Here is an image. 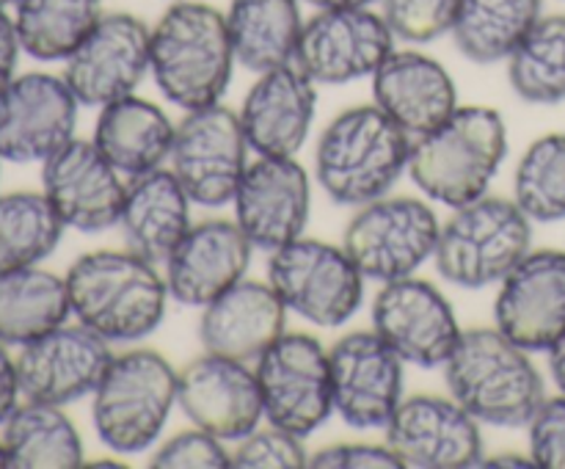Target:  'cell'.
<instances>
[{
	"instance_id": "1",
	"label": "cell",
	"mask_w": 565,
	"mask_h": 469,
	"mask_svg": "<svg viewBox=\"0 0 565 469\" xmlns=\"http://www.w3.org/2000/svg\"><path fill=\"white\" fill-rule=\"evenodd\" d=\"M226 14L202 0H177L149 36V72L169 103L185 110L224 99L235 70Z\"/></svg>"
},
{
	"instance_id": "2",
	"label": "cell",
	"mask_w": 565,
	"mask_h": 469,
	"mask_svg": "<svg viewBox=\"0 0 565 469\" xmlns=\"http://www.w3.org/2000/svg\"><path fill=\"white\" fill-rule=\"evenodd\" d=\"M414 138L379 105L342 110L320 132L315 174L320 188L345 207L386 196L408 169Z\"/></svg>"
},
{
	"instance_id": "3",
	"label": "cell",
	"mask_w": 565,
	"mask_h": 469,
	"mask_svg": "<svg viewBox=\"0 0 565 469\" xmlns=\"http://www.w3.org/2000/svg\"><path fill=\"white\" fill-rule=\"evenodd\" d=\"M64 279L77 323L108 342L143 340L166 315V276L130 248L83 254L70 265Z\"/></svg>"
},
{
	"instance_id": "4",
	"label": "cell",
	"mask_w": 565,
	"mask_h": 469,
	"mask_svg": "<svg viewBox=\"0 0 565 469\" xmlns=\"http://www.w3.org/2000/svg\"><path fill=\"white\" fill-rule=\"evenodd\" d=\"M445 381L478 423L494 428H527L544 403V379L530 351L500 329H469L445 362Z\"/></svg>"
},
{
	"instance_id": "5",
	"label": "cell",
	"mask_w": 565,
	"mask_h": 469,
	"mask_svg": "<svg viewBox=\"0 0 565 469\" xmlns=\"http://www.w3.org/2000/svg\"><path fill=\"white\" fill-rule=\"evenodd\" d=\"M505 154V119L494 108L458 105L436 130L414 138L408 174L425 196L456 210L486 196Z\"/></svg>"
},
{
	"instance_id": "6",
	"label": "cell",
	"mask_w": 565,
	"mask_h": 469,
	"mask_svg": "<svg viewBox=\"0 0 565 469\" xmlns=\"http://www.w3.org/2000/svg\"><path fill=\"white\" fill-rule=\"evenodd\" d=\"M177 384L180 373L152 348H130L114 356L92 395L99 441L119 456L149 450L174 412Z\"/></svg>"
},
{
	"instance_id": "7",
	"label": "cell",
	"mask_w": 565,
	"mask_h": 469,
	"mask_svg": "<svg viewBox=\"0 0 565 469\" xmlns=\"http://www.w3.org/2000/svg\"><path fill=\"white\" fill-rule=\"evenodd\" d=\"M533 246V221L513 199L480 196L456 207L436 241V270L450 285L483 290L500 285Z\"/></svg>"
},
{
	"instance_id": "8",
	"label": "cell",
	"mask_w": 565,
	"mask_h": 469,
	"mask_svg": "<svg viewBox=\"0 0 565 469\" xmlns=\"http://www.w3.org/2000/svg\"><path fill=\"white\" fill-rule=\"evenodd\" d=\"M439 232V218L423 199L381 196L348 221L342 248L364 279L386 285L417 274L434 257Z\"/></svg>"
},
{
	"instance_id": "9",
	"label": "cell",
	"mask_w": 565,
	"mask_h": 469,
	"mask_svg": "<svg viewBox=\"0 0 565 469\" xmlns=\"http://www.w3.org/2000/svg\"><path fill=\"white\" fill-rule=\"evenodd\" d=\"M268 281L287 309L323 329L348 323L364 298V276L345 248L303 235L270 252Z\"/></svg>"
},
{
	"instance_id": "10",
	"label": "cell",
	"mask_w": 565,
	"mask_h": 469,
	"mask_svg": "<svg viewBox=\"0 0 565 469\" xmlns=\"http://www.w3.org/2000/svg\"><path fill=\"white\" fill-rule=\"evenodd\" d=\"M263 390L265 419L296 436H309L334 414L331 364L323 342L285 331L254 367Z\"/></svg>"
},
{
	"instance_id": "11",
	"label": "cell",
	"mask_w": 565,
	"mask_h": 469,
	"mask_svg": "<svg viewBox=\"0 0 565 469\" xmlns=\"http://www.w3.org/2000/svg\"><path fill=\"white\" fill-rule=\"evenodd\" d=\"M248 149L241 114L221 103L188 110L174 132L171 171L193 204L224 207L235 202L248 169Z\"/></svg>"
},
{
	"instance_id": "12",
	"label": "cell",
	"mask_w": 565,
	"mask_h": 469,
	"mask_svg": "<svg viewBox=\"0 0 565 469\" xmlns=\"http://www.w3.org/2000/svg\"><path fill=\"white\" fill-rule=\"evenodd\" d=\"M149 36L152 28L127 11H108L99 17L75 53L64 61V81L88 108L136 94L149 72Z\"/></svg>"
},
{
	"instance_id": "13",
	"label": "cell",
	"mask_w": 565,
	"mask_h": 469,
	"mask_svg": "<svg viewBox=\"0 0 565 469\" xmlns=\"http://www.w3.org/2000/svg\"><path fill=\"white\" fill-rule=\"evenodd\" d=\"M395 33L373 9H326L303 22L296 64L323 86L373 77L395 50Z\"/></svg>"
},
{
	"instance_id": "14",
	"label": "cell",
	"mask_w": 565,
	"mask_h": 469,
	"mask_svg": "<svg viewBox=\"0 0 565 469\" xmlns=\"http://www.w3.org/2000/svg\"><path fill=\"white\" fill-rule=\"evenodd\" d=\"M373 331L414 367H445L461 340L450 301L430 281L406 279L381 285L373 301Z\"/></svg>"
},
{
	"instance_id": "15",
	"label": "cell",
	"mask_w": 565,
	"mask_h": 469,
	"mask_svg": "<svg viewBox=\"0 0 565 469\" xmlns=\"http://www.w3.org/2000/svg\"><path fill=\"white\" fill-rule=\"evenodd\" d=\"M77 97L64 75L28 72L0 92V158L44 163L75 138Z\"/></svg>"
},
{
	"instance_id": "16",
	"label": "cell",
	"mask_w": 565,
	"mask_h": 469,
	"mask_svg": "<svg viewBox=\"0 0 565 469\" xmlns=\"http://www.w3.org/2000/svg\"><path fill=\"white\" fill-rule=\"evenodd\" d=\"M334 412L351 428H386L403 403V359L370 331H351L329 351Z\"/></svg>"
},
{
	"instance_id": "17",
	"label": "cell",
	"mask_w": 565,
	"mask_h": 469,
	"mask_svg": "<svg viewBox=\"0 0 565 469\" xmlns=\"http://www.w3.org/2000/svg\"><path fill=\"white\" fill-rule=\"evenodd\" d=\"M14 362L25 401L66 406L94 395L114 362V351L110 342L88 326L64 323L22 345Z\"/></svg>"
},
{
	"instance_id": "18",
	"label": "cell",
	"mask_w": 565,
	"mask_h": 469,
	"mask_svg": "<svg viewBox=\"0 0 565 469\" xmlns=\"http://www.w3.org/2000/svg\"><path fill=\"white\" fill-rule=\"evenodd\" d=\"M384 430L403 467L469 469L483 458L480 423L456 397H406Z\"/></svg>"
},
{
	"instance_id": "19",
	"label": "cell",
	"mask_w": 565,
	"mask_h": 469,
	"mask_svg": "<svg viewBox=\"0 0 565 469\" xmlns=\"http://www.w3.org/2000/svg\"><path fill=\"white\" fill-rule=\"evenodd\" d=\"M177 406L196 428L221 441H241L265 417L257 373L246 362L207 351L180 370Z\"/></svg>"
},
{
	"instance_id": "20",
	"label": "cell",
	"mask_w": 565,
	"mask_h": 469,
	"mask_svg": "<svg viewBox=\"0 0 565 469\" xmlns=\"http://www.w3.org/2000/svg\"><path fill=\"white\" fill-rule=\"evenodd\" d=\"M494 323L530 353L546 351L565 337V252L541 248L500 281Z\"/></svg>"
},
{
	"instance_id": "21",
	"label": "cell",
	"mask_w": 565,
	"mask_h": 469,
	"mask_svg": "<svg viewBox=\"0 0 565 469\" xmlns=\"http://www.w3.org/2000/svg\"><path fill=\"white\" fill-rule=\"evenodd\" d=\"M42 188L70 230L105 232L119 224L127 182L94 141L72 138L50 154L42 163Z\"/></svg>"
},
{
	"instance_id": "22",
	"label": "cell",
	"mask_w": 565,
	"mask_h": 469,
	"mask_svg": "<svg viewBox=\"0 0 565 469\" xmlns=\"http://www.w3.org/2000/svg\"><path fill=\"white\" fill-rule=\"evenodd\" d=\"M312 185L296 158L259 154L248 163L235 193V221L254 248L276 252L307 230Z\"/></svg>"
},
{
	"instance_id": "23",
	"label": "cell",
	"mask_w": 565,
	"mask_h": 469,
	"mask_svg": "<svg viewBox=\"0 0 565 469\" xmlns=\"http://www.w3.org/2000/svg\"><path fill=\"white\" fill-rule=\"evenodd\" d=\"M254 243L237 221L207 218L185 232L166 259V287L182 307H207L210 301L246 279Z\"/></svg>"
},
{
	"instance_id": "24",
	"label": "cell",
	"mask_w": 565,
	"mask_h": 469,
	"mask_svg": "<svg viewBox=\"0 0 565 469\" xmlns=\"http://www.w3.org/2000/svg\"><path fill=\"white\" fill-rule=\"evenodd\" d=\"M315 108V81L296 61L259 72L241 105L248 147L268 158H296L312 130Z\"/></svg>"
},
{
	"instance_id": "25",
	"label": "cell",
	"mask_w": 565,
	"mask_h": 469,
	"mask_svg": "<svg viewBox=\"0 0 565 469\" xmlns=\"http://www.w3.org/2000/svg\"><path fill=\"white\" fill-rule=\"evenodd\" d=\"M287 331V307L270 281L241 279L204 307L199 340L215 356L252 362Z\"/></svg>"
},
{
	"instance_id": "26",
	"label": "cell",
	"mask_w": 565,
	"mask_h": 469,
	"mask_svg": "<svg viewBox=\"0 0 565 469\" xmlns=\"http://www.w3.org/2000/svg\"><path fill=\"white\" fill-rule=\"evenodd\" d=\"M375 105L412 138L436 130L458 108L450 72L417 50H392L373 72Z\"/></svg>"
},
{
	"instance_id": "27",
	"label": "cell",
	"mask_w": 565,
	"mask_h": 469,
	"mask_svg": "<svg viewBox=\"0 0 565 469\" xmlns=\"http://www.w3.org/2000/svg\"><path fill=\"white\" fill-rule=\"evenodd\" d=\"M191 196L171 169L130 177L119 226L125 246L152 265H163L191 230Z\"/></svg>"
},
{
	"instance_id": "28",
	"label": "cell",
	"mask_w": 565,
	"mask_h": 469,
	"mask_svg": "<svg viewBox=\"0 0 565 469\" xmlns=\"http://www.w3.org/2000/svg\"><path fill=\"white\" fill-rule=\"evenodd\" d=\"M174 132L177 127L160 105L130 94L99 108L94 143L130 180L160 169L171 158Z\"/></svg>"
},
{
	"instance_id": "29",
	"label": "cell",
	"mask_w": 565,
	"mask_h": 469,
	"mask_svg": "<svg viewBox=\"0 0 565 469\" xmlns=\"http://www.w3.org/2000/svg\"><path fill=\"white\" fill-rule=\"evenodd\" d=\"M303 22L301 0H232L226 9L237 64L257 75L296 61Z\"/></svg>"
},
{
	"instance_id": "30",
	"label": "cell",
	"mask_w": 565,
	"mask_h": 469,
	"mask_svg": "<svg viewBox=\"0 0 565 469\" xmlns=\"http://www.w3.org/2000/svg\"><path fill=\"white\" fill-rule=\"evenodd\" d=\"M72 315L66 279L42 268L0 274V342L28 345L58 329Z\"/></svg>"
},
{
	"instance_id": "31",
	"label": "cell",
	"mask_w": 565,
	"mask_h": 469,
	"mask_svg": "<svg viewBox=\"0 0 565 469\" xmlns=\"http://www.w3.org/2000/svg\"><path fill=\"white\" fill-rule=\"evenodd\" d=\"M9 469L83 467V441L61 406L28 401L6 417L0 436Z\"/></svg>"
},
{
	"instance_id": "32",
	"label": "cell",
	"mask_w": 565,
	"mask_h": 469,
	"mask_svg": "<svg viewBox=\"0 0 565 469\" xmlns=\"http://www.w3.org/2000/svg\"><path fill=\"white\" fill-rule=\"evenodd\" d=\"M539 20L541 0H461L450 33L469 61L500 64Z\"/></svg>"
},
{
	"instance_id": "33",
	"label": "cell",
	"mask_w": 565,
	"mask_h": 469,
	"mask_svg": "<svg viewBox=\"0 0 565 469\" xmlns=\"http://www.w3.org/2000/svg\"><path fill=\"white\" fill-rule=\"evenodd\" d=\"M103 14V0H17L11 20L22 53L36 61H66Z\"/></svg>"
},
{
	"instance_id": "34",
	"label": "cell",
	"mask_w": 565,
	"mask_h": 469,
	"mask_svg": "<svg viewBox=\"0 0 565 469\" xmlns=\"http://www.w3.org/2000/svg\"><path fill=\"white\" fill-rule=\"evenodd\" d=\"M64 221L44 193L17 191L0 196V274L33 268L58 248Z\"/></svg>"
},
{
	"instance_id": "35",
	"label": "cell",
	"mask_w": 565,
	"mask_h": 469,
	"mask_svg": "<svg viewBox=\"0 0 565 469\" xmlns=\"http://www.w3.org/2000/svg\"><path fill=\"white\" fill-rule=\"evenodd\" d=\"M508 77L527 103L555 105L565 99V14H541L508 58Z\"/></svg>"
},
{
	"instance_id": "36",
	"label": "cell",
	"mask_w": 565,
	"mask_h": 469,
	"mask_svg": "<svg viewBox=\"0 0 565 469\" xmlns=\"http://www.w3.org/2000/svg\"><path fill=\"white\" fill-rule=\"evenodd\" d=\"M513 202L530 221L565 218V132H550L524 149L513 174Z\"/></svg>"
},
{
	"instance_id": "37",
	"label": "cell",
	"mask_w": 565,
	"mask_h": 469,
	"mask_svg": "<svg viewBox=\"0 0 565 469\" xmlns=\"http://www.w3.org/2000/svg\"><path fill=\"white\" fill-rule=\"evenodd\" d=\"M381 14L397 39L428 44L452 31L461 0H379Z\"/></svg>"
},
{
	"instance_id": "38",
	"label": "cell",
	"mask_w": 565,
	"mask_h": 469,
	"mask_svg": "<svg viewBox=\"0 0 565 469\" xmlns=\"http://www.w3.org/2000/svg\"><path fill=\"white\" fill-rule=\"evenodd\" d=\"M309 456L301 445V436L276 428H257L243 436L237 450L232 452V469H303Z\"/></svg>"
},
{
	"instance_id": "39",
	"label": "cell",
	"mask_w": 565,
	"mask_h": 469,
	"mask_svg": "<svg viewBox=\"0 0 565 469\" xmlns=\"http://www.w3.org/2000/svg\"><path fill=\"white\" fill-rule=\"evenodd\" d=\"M154 469H230L232 452L224 450L218 436L202 428L182 430L158 447L149 458Z\"/></svg>"
},
{
	"instance_id": "40",
	"label": "cell",
	"mask_w": 565,
	"mask_h": 469,
	"mask_svg": "<svg viewBox=\"0 0 565 469\" xmlns=\"http://www.w3.org/2000/svg\"><path fill=\"white\" fill-rule=\"evenodd\" d=\"M530 458L541 469H565V395L544 397L527 423Z\"/></svg>"
},
{
	"instance_id": "41",
	"label": "cell",
	"mask_w": 565,
	"mask_h": 469,
	"mask_svg": "<svg viewBox=\"0 0 565 469\" xmlns=\"http://www.w3.org/2000/svg\"><path fill=\"white\" fill-rule=\"evenodd\" d=\"M312 469H397L403 461L390 445H364V441H351V445H331L309 456Z\"/></svg>"
},
{
	"instance_id": "42",
	"label": "cell",
	"mask_w": 565,
	"mask_h": 469,
	"mask_svg": "<svg viewBox=\"0 0 565 469\" xmlns=\"http://www.w3.org/2000/svg\"><path fill=\"white\" fill-rule=\"evenodd\" d=\"M20 39H17L14 20L0 9V92L14 81L17 55H20Z\"/></svg>"
},
{
	"instance_id": "43",
	"label": "cell",
	"mask_w": 565,
	"mask_h": 469,
	"mask_svg": "<svg viewBox=\"0 0 565 469\" xmlns=\"http://www.w3.org/2000/svg\"><path fill=\"white\" fill-rule=\"evenodd\" d=\"M20 381H17V362L9 356L6 345L0 342V425L6 423L11 412L17 408V397H20Z\"/></svg>"
},
{
	"instance_id": "44",
	"label": "cell",
	"mask_w": 565,
	"mask_h": 469,
	"mask_svg": "<svg viewBox=\"0 0 565 469\" xmlns=\"http://www.w3.org/2000/svg\"><path fill=\"white\" fill-rule=\"evenodd\" d=\"M550 373L555 379L557 390L565 395V337L557 345L550 348Z\"/></svg>"
},
{
	"instance_id": "45",
	"label": "cell",
	"mask_w": 565,
	"mask_h": 469,
	"mask_svg": "<svg viewBox=\"0 0 565 469\" xmlns=\"http://www.w3.org/2000/svg\"><path fill=\"white\" fill-rule=\"evenodd\" d=\"M478 467H535V461L530 456H519V452H502V456L494 458H480Z\"/></svg>"
},
{
	"instance_id": "46",
	"label": "cell",
	"mask_w": 565,
	"mask_h": 469,
	"mask_svg": "<svg viewBox=\"0 0 565 469\" xmlns=\"http://www.w3.org/2000/svg\"><path fill=\"white\" fill-rule=\"evenodd\" d=\"M303 3L315 6L318 11H326V9H370V6L379 3V0H303Z\"/></svg>"
},
{
	"instance_id": "47",
	"label": "cell",
	"mask_w": 565,
	"mask_h": 469,
	"mask_svg": "<svg viewBox=\"0 0 565 469\" xmlns=\"http://www.w3.org/2000/svg\"><path fill=\"white\" fill-rule=\"evenodd\" d=\"M9 467V456H6V447H3V441H0V469H6Z\"/></svg>"
},
{
	"instance_id": "48",
	"label": "cell",
	"mask_w": 565,
	"mask_h": 469,
	"mask_svg": "<svg viewBox=\"0 0 565 469\" xmlns=\"http://www.w3.org/2000/svg\"><path fill=\"white\" fill-rule=\"evenodd\" d=\"M17 0H0V9H6V6H14Z\"/></svg>"
},
{
	"instance_id": "49",
	"label": "cell",
	"mask_w": 565,
	"mask_h": 469,
	"mask_svg": "<svg viewBox=\"0 0 565 469\" xmlns=\"http://www.w3.org/2000/svg\"><path fill=\"white\" fill-rule=\"evenodd\" d=\"M0 160H3V158H0Z\"/></svg>"
}]
</instances>
